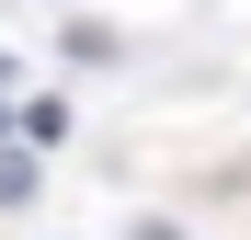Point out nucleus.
I'll return each mask as SVG.
<instances>
[{
	"instance_id": "1",
	"label": "nucleus",
	"mask_w": 251,
	"mask_h": 240,
	"mask_svg": "<svg viewBox=\"0 0 251 240\" xmlns=\"http://www.w3.org/2000/svg\"><path fill=\"white\" fill-rule=\"evenodd\" d=\"M23 194H34V160H23V149H0V206H23Z\"/></svg>"
},
{
	"instance_id": "2",
	"label": "nucleus",
	"mask_w": 251,
	"mask_h": 240,
	"mask_svg": "<svg viewBox=\"0 0 251 240\" xmlns=\"http://www.w3.org/2000/svg\"><path fill=\"white\" fill-rule=\"evenodd\" d=\"M12 92H23V57H0V137H12Z\"/></svg>"
},
{
	"instance_id": "3",
	"label": "nucleus",
	"mask_w": 251,
	"mask_h": 240,
	"mask_svg": "<svg viewBox=\"0 0 251 240\" xmlns=\"http://www.w3.org/2000/svg\"><path fill=\"white\" fill-rule=\"evenodd\" d=\"M126 240H194L183 217H137V229H126Z\"/></svg>"
}]
</instances>
